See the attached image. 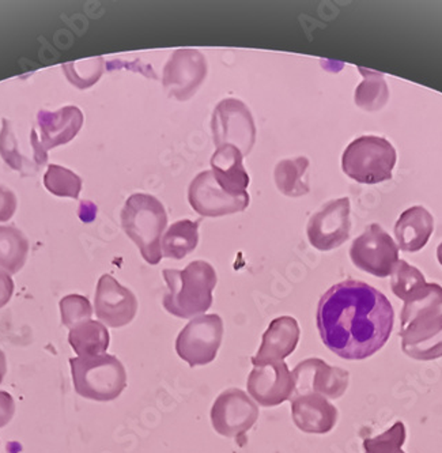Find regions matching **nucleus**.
Wrapping results in <instances>:
<instances>
[{
	"label": "nucleus",
	"mask_w": 442,
	"mask_h": 453,
	"mask_svg": "<svg viewBox=\"0 0 442 453\" xmlns=\"http://www.w3.org/2000/svg\"><path fill=\"white\" fill-rule=\"evenodd\" d=\"M316 320L323 343L333 354L361 361L385 346L395 312L377 288L347 280L328 288L320 298Z\"/></svg>",
	"instance_id": "1"
},
{
	"label": "nucleus",
	"mask_w": 442,
	"mask_h": 453,
	"mask_svg": "<svg viewBox=\"0 0 442 453\" xmlns=\"http://www.w3.org/2000/svg\"><path fill=\"white\" fill-rule=\"evenodd\" d=\"M163 275L168 286L164 308L171 315L189 319L211 308L217 273L210 263L194 260L184 270H164Z\"/></svg>",
	"instance_id": "2"
},
{
	"label": "nucleus",
	"mask_w": 442,
	"mask_h": 453,
	"mask_svg": "<svg viewBox=\"0 0 442 453\" xmlns=\"http://www.w3.org/2000/svg\"><path fill=\"white\" fill-rule=\"evenodd\" d=\"M168 225L165 207L153 195L135 194L128 197L121 211V226L138 245L141 257L156 265L163 259L161 237Z\"/></svg>",
	"instance_id": "3"
},
{
	"label": "nucleus",
	"mask_w": 442,
	"mask_h": 453,
	"mask_svg": "<svg viewBox=\"0 0 442 453\" xmlns=\"http://www.w3.org/2000/svg\"><path fill=\"white\" fill-rule=\"evenodd\" d=\"M70 366L75 391L88 401H115L127 387V372L115 356L77 357Z\"/></svg>",
	"instance_id": "4"
},
{
	"label": "nucleus",
	"mask_w": 442,
	"mask_h": 453,
	"mask_svg": "<svg viewBox=\"0 0 442 453\" xmlns=\"http://www.w3.org/2000/svg\"><path fill=\"white\" fill-rule=\"evenodd\" d=\"M395 165V148L380 136L355 139L342 157L343 172L361 184H378L392 179Z\"/></svg>",
	"instance_id": "5"
},
{
	"label": "nucleus",
	"mask_w": 442,
	"mask_h": 453,
	"mask_svg": "<svg viewBox=\"0 0 442 453\" xmlns=\"http://www.w3.org/2000/svg\"><path fill=\"white\" fill-rule=\"evenodd\" d=\"M224 338V321L218 315H202L189 321L176 339V351L191 368L214 361Z\"/></svg>",
	"instance_id": "6"
},
{
	"label": "nucleus",
	"mask_w": 442,
	"mask_h": 453,
	"mask_svg": "<svg viewBox=\"0 0 442 453\" xmlns=\"http://www.w3.org/2000/svg\"><path fill=\"white\" fill-rule=\"evenodd\" d=\"M217 148L232 144L244 156L251 153L256 141V127L251 111L242 101L226 98L217 105L211 119Z\"/></svg>",
	"instance_id": "7"
},
{
	"label": "nucleus",
	"mask_w": 442,
	"mask_h": 453,
	"mask_svg": "<svg viewBox=\"0 0 442 453\" xmlns=\"http://www.w3.org/2000/svg\"><path fill=\"white\" fill-rule=\"evenodd\" d=\"M40 135L32 128L30 142L37 166L47 164L48 151L72 141L83 126V113L77 106H65L57 112L40 111L37 115Z\"/></svg>",
	"instance_id": "8"
},
{
	"label": "nucleus",
	"mask_w": 442,
	"mask_h": 453,
	"mask_svg": "<svg viewBox=\"0 0 442 453\" xmlns=\"http://www.w3.org/2000/svg\"><path fill=\"white\" fill-rule=\"evenodd\" d=\"M210 418L214 430L221 436L245 440L259 418V407L241 389L230 388L217 397Z\"/></svg>",
	"instance_id": "9"
},
{
	"label": "nucleus",
	"mask_w": 442,
	"mask_h": 453,
	"mask_svg": "<svg viewBox=\"0 0 442 453\" xmlns=\"http://www.w3.org/2000/svg\"><path fill=\"white\" fill-rule=\"evenodd\" d=\"M350 257L360 270L385 278L392 274L399 262V248L380 225L373 224L354 240Z\"/></svg>",
	"instance_id": "10"
},
{
	"label": "nucleus",
	"mask_w": 442,
	"mask_h": 453,
	"mask_svg": "<svg viewBox=\"0 0 442 453\" xmlns=\"http://www.w3.org/2000/svg\"><path fill=\"white\" fill-rule=\"evenodd\" d=\"M401 349L410 358L433 361L442 357V308L418 313L400 324Z\"/></svg>",
	"instance_id": "11"
},
{
	"label": "nucleus",
	"mask_w": 442,
	"mask_h": 453,
	"mask_svg": "<svg viewBox=\"0 0 442 453\" xmlns=\"http://www.w3.org/2000/svg\"><path fill=\"white\" fill-rule=\"evenodd\" d=\"M207 75V60L198 50H177L164 67V88L171 97L187 101Z\"/></svg>",
	"instance_id": "12"
},
{
	"label": "nucleus",
	"mask_w": 442,
	"mask_h": 453,
	"mask_svg": "<svg viewBox=\"0 0 442 453\" xmlns=\"http://www.w3.org/2000/svg\"><path fill=\"white\" fill-rule=\"evenodd\" d=\"M294 394H317L327 399H339L348 387L350 374L347 371L328 365L323 359L310 358L301 362L293 369ZM292 396V397H293Z\"/></svg>",
	"instance_id": "13"
},
{
	"label": "nucleus",
	"mask_w": 442,
	"mask_h": 453,
	"mask_svg": "<svg viewBox=\"0 0 442 453\" xmlns=\"http://www.w3.org/2000/svg\"><path fill=\"white\" fill-rule=\"evenodd\" d=\"M350 229V201L342 197L328 202L313 215L308 222V239L316 250H335L347 242Z\"/></svg>",
	"instance_id": "14"
},
{
	"label": "nucleus",
	"mask_w": 442,
	"mask_h": 453,
	"mask_svg": "<svg viewBox=\"0 0 442 453\" xmlns=\"http://www.w3.org/2000/svg\"><path fill=\"white\" fill-rule=\"evenodd\" d=\"M248 392L263 407H275L290 401L294 394V379L283 361L262 362L254 365L248 377Z\"/></svg>",
	"instance_id": "15"
},
{
	"label": "nucleus",
	"mask_w": 442,
	"mask_h": 453,
	"mask_svg": "<svg viewBox=\"0 0 442 453\" xmlns=\"http://www.w3.org/2000/svg\"><path fill=\"white\" fill-rule=\"evenodd\" d=\"M188 201L199 215L211 219L236 214L249 206V196L233 197L227 195L218 186L211 171L202 172L192 180Z\"/></svg>",
	"instance_id": "16"
},
{
	"label": "nucleus",
	"mask_w": 442,
	"mask_h": 453,
	"mask_svg": "<svg viewBox=\"0 0 442 453\" xmlns=\"http://www.w3.org/2000/svg\"><path fill=\"white\" fill-rule=\"evenodd\" d=\"M138 301L130 288L121 286L112 275H103L95 290V312L98 320L112 328L127 326L136 316Z\"/></svg>",
	"instance_id": "17"
},
{
	"label": "nucleus",
	"mask_w": 442,
	"mask_h": 453,
	"mask_svg": "<svg viewBox=\"0 0 442 453\" xmlns=\"http://www.w3.org/2000/svg\"><path fill=\"white\" fill-rule=\"evenodd\" d=\"M290 402L293 421L304 433L325 434L333 429L338 421V410L322 395H300L293 396Z\"/></svg>",
	"instance_id": "18"
},
{
	"label": "nucleus",
	"mask_w": 442,
	"mask_h": 453,
	"mask_svg": "<svg viewBox=\"0 0 442 453\" xmlns=\"http://www.w3.org/2000/svg\"><path fill=\"white\" fill-rule=\"evenodd\" d=\"M242 158L244 154L239 149L232 144H225L217 148L216 153L210 159L217 183L230 196H249L247 192L249 176L245 171Z\"/></svg>",
	"instance_id": "19"
},
{
	"label": "nucleus",
	"mask_w": 442,
	"mask_h": 453,
	"mask_svg": "<svg viewBox=\"0 0 442 453\" xmlns=\"http://www.w3.org/2000/svg\"><path fill=\"white\" fill-rule=\"evenodd\" d=\"M300 335V326L295 319L290 316L274 319L263 335L262 346L252 358V364L257 365L262 362L283 361L297 348Z\"/></svg>",
	"instance_id": "20"
},
{
	"label": "nucleus",
	"mask_w": 442,
	"mask_h": 453,
	"mask_svg": "<svg viewBox=\"0 0 442 453\" xmlns=\"http://www.w3.org/2000/svg\"><path fill=\"white\" fill-rule=\"evenodd\" d=\"M433 227L434 219L428 210L422 206L406 210L395 225L399 248L406 252H418L428 244Z\"/></svg>",
	"instance_id": "21"
},
{
	"label": "nucleus",
	"mask_w": 442,
	"mask_h": 453,
	"mask_svg": "<svg viewBox=\"0 0 442 453\" xmlns=\"http://www.w3.org/2000/svg\"><path fill=\"white\" fill-rule=\"evenodd\" d=\"M68 343L78 357L103 356L110 348V336L103 323L88 320L71 328Z\"/></svg>",
	"instance_id": "22"
},
{
	"label": "nucleus",
	"mask_w": 442,
	"mask_h": 453,
	"mask_svg": "<svg viewBox=\"0 0 442 453\" xmlns=\"http://www.w3.org/2000/svg\"><path fill=\"white\" fill-rule=\"evenodd\" d=\"M199 221H177L171 225L161 242L163 257L181 260L194 252L199 242Z\"/></svg>",
	"instance_id": "23"
},
{
	"label": "nucleus",
	"mask_w": 442,
	"mask_h": 453,
	"mask_svg": "<svg viewBox=\"0 0 442 453\" xmlns=\"http://www.w3.org/2000/svg\"><path fill=\"white\" fill-rule=\"evenodd\" d=\"M29 253V242L21 230L0 226V270L17 274L22 270Z\"/></svg>",
	"instance_id": "24"
},
{
	"label": "nucleus",
	"mask_w": 442,
	"mask_h": 453,
	"mask_svg": "<svg viewBox=\"0 0 442 453\" xmlns=\"http://www.w3.org/2000/svg\"><path fill=\"white\" fill-rule=\"evenodd\" d=\"M308 169H309V161L305 157L280 161L274 173L278 189L290 197L307 195L309 192V186L304 177Z\"/></svg>",
	"instance_id": "25"
},
{
	"label": "nucleus",
	"mask_w": 442,
	"mask_h": 453,
	"mask_svg": "<svg viewBox=\"0 0 442 453\" xmlns=\"http://www.w3.org/2000/svg\"><path fill=\"white\" fill-rule=\"evenodd\" d=\"M358 70L362 74L363 82L355 90V104L369 112L381 110L389 98L388 86L384 75L368 68L360 67Z\"/></svg>",
	"instance_id": "26"
},
{
	"label": "nucleus",
	"mask_w": 442,
	"mask_h": 453,
	"mask_svg": "<svg viewBox=\"0 0 442 453\" xmlns=\"http://www.w3.org/2000/svg\"><path fill=\"white\" fill-rule=\"evenodd\" d=\"M44 186L57 196L78 199L82 189V180L70 169L50 165L44 174Z\"/></svg>",
	"instance_id": "27"
},
{
	"label": "nucleus",
	"mask_w": 442,
	"mask_h": 453,
	"mask_svg": "<svg viewBox=\"0 0 442 453\" xmlns=\"http://www.w3.org/2000/svg\"><path fill=\"white\" fill-rule=\"evenodd\" d=\"M423 285H426V280L418 268L408 265L404 260H399L396 263L391 274V288L396 297L404 301Z\"/></svg>",
	"instance_id": "28"
},
{
	"label": "nucleus",
	"mask_w": 442,
	"mask_h": 453,
	"mask_svg": "<svg viewBox=\"0 0 442 453\" xmlns=\"http://www.w3.org/2000/svg\"><path fill=\"white\" fill-rule=\"evenodd\" d=\"M103 58H95L83 62L68 63L63 65V70L72 85L80 88H88L100 80L103 75Z\"/></svg>",
	"instance_id": "29"
},
{
	"label": "nucleus",
	"mask_w": 442,
	"mask_h": 453,
	"mask_svg": "<svg viewBox=\"0 0 442 453\" xmlns=\"http://www.w3.org/2000/svg\"><path fill=\"white\" fill-rule=\"evenodd\" d=\"M406 442V426L403 422H396L391 429L380 436L366 439L363 441L365 453H406L401 447Z\"/></svg>",
	"instance_id": "30"
},
{
	"label": "nucleus",
	"mask_w": 442,
	"mask_h": 453,
	"mask_svg": "<svg viewBox=\"0 0 442 453\" xmlns=\"http://www.w3.org/2000/svg\"><path fill=\"white\" fill-rule=\"evenodd\" d=\"M60 313H62L63 326L71 330L78 324L92 320V303L83 296H65L60 301Z\"/></svg>",
	"instance_id": "31"
},
{
	"label": "nucleus",
	"mask_w": 442,
	"mask_h": 453,
	"mask_svg": "<svg viewBox=\"0 0 442 453\" xmlns=\"http://www.w3.org/2000/svg\"><path fill=\"white\" fill-rule=\"evenodd\" d=\"M2 123L4 127L0 131V156L10 168L17 172H24L25 164H30V162L18 150L17 139L12 133L11 123L7 119H4Z\"/></svg>",
	"instance_id": "32"
},
{
	"label": "nucleus",
	"mask_w": 442,
	"mask_h": 453,
	"mask_svg": "<svg viewBox=\"0 0 442 453\" xmlns=\"http://www.w3.org/2000/svg\"><path fill=\"white\" fill-rule=\"evenodd\" d=\"M15 210H17V197L14 192L0 186V222L10 221Z\"/></svg>",
	"instance_id": "33"
},
{
	"label": "nucleus",
	"mask_w": 442,
	"mask_h": 453,
	"mask_svg": "<svg viewBox=\"0 0 442 453\" xmlns=\"http://www.w3.org/2000/svg\"><path fill=\"white\" fill-rule=\"evenodd\" d=\"M15 414V403L11 395L0 391V427L7 426Z\"/></svg>",
	"instance_id": "34"
},
{
	"label": "nucleus",
	"mask_w": 442,
	"mask_h": 453,
	"mask_svg": "<svg viewBox=\"0 0 442 453\" xmlns=\"http://www.w3.org/2000/svg\"><path fill=\"white\" fill-rule=\"evenodd\" d=\"M14 295V280L10 274L0 270V308H4Z\"/></svg>",
	"instance_id": "35"
},
{
	"label": "nucleus",
	"mask_w": 442,
	"mask_h": 453,
	"mask_svg": "<svg viewBox=\"0 0 442 453\" xmlns=\"http://www.w3.org/2000/svg\"><path fill=\"white\" fill-rule=\"evenodd\" d=\"M7 374L6 354L0 350V384L4 383V377Z\"/></svg>",
	"instance_id": "36"
},
{
	"label": "nucleus",
	"mask_w": 442,
	"mask_h": 453,
	"mask_svg": "<svg viewBox=\"0 0 442 453\" xmlns=\"http://www.w3.org/2000/svg\"><path fill=\"white\" fill-rule=\"evenodd\" d=\"M437 257H438L439 265H442V242L438 245V250H437Z\"/></svg>",
	"instance_id": "37"
}]
</instances>
